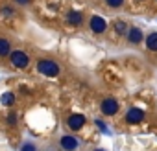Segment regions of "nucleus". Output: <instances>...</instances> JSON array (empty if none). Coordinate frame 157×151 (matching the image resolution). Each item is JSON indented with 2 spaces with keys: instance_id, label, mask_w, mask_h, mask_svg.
Instances as JSON below:
<instances>
[{
  "instance_id": "nucleus-10",
  "label": "nucleus",
  "mask_w": 157,
  "mask_h": 151,
  "mask_svg": "<svg viewBox=\"0 0 157 151\" xmlns=\"http://www.w3.org/2000/svg\"><path fill=\"white\" fill-rule=\"evenodd\" d=\"M10 53H11V44H10V41L4 39V37H0V57H6V55H10Z\"/></svg>"
},
{
  "instance_id": "nucleus-11",
  "label": "nucleus",
  "mask_w": 157,
  "mask_h": 151,
  "mask_svg": "<svg viewBox=\"0 0 157 151\" xmlns=\"http://www.w3.org/2000/svg\"><path fill=\"white\" fill-rule=\"evenodd\" d=\"M146 48L150 52H157V33H150L146 37Z\"/></svg>"
},
{
  "instance_id": "nucleus-13",
  "label": "nucleus",
  "mask_w": 157,
  "mask_h": 151,
  "mask_svg": "<svg viewBox=\"0 0 157 151\" xmlns=\"http://www.w3.org/2000/svg\"><path fill=\"white\" fill-rule=\"evenodd\" d=\"M0 100H2V103H4V105H13V101H15V96H13L11 92H4Z\"/></svg>"
},
{
  "instance_id": "nucleus-6",
  "label": "nucleus",
  "mask_w": 157,
  "mask_h": 151,
  "mask_svg": "<svg viewBox=\"0 0 157 151\" xmlns=\"http://www.w3.org/2000/svg\"><path fill=\"white\" fill-rule=\"evenodd\" d=\"M78 145H80V142H78L76 136H72V134L61 136V147L65 151H74V149H78Z\"/></svg>"
},
{
  "instance_id": "nucleus-7",
  "label": "nucleus",
  "mask_w": 157,
  "mask_h": 151,
  "mask_svg": "<svg viewBox=\"0 0 157 151\" xmlns=\"http://www.w3.org/2000/svg\"><path fill=\"white\" fill-rule=\"evenodd\" d=\"M105 28H107V24H105V20H104L102 17L94 15V17L91 19V30H93L94 33H104Z\"/></svg>"
},
{
  "instance_id": "nucleus-4",
  "label": "nucleus",
  "mask_w": 157,
  "mask_h": 151,
  "mask_svg": "<svg viewBox=\"0 0 157 151\" xmlns=\"http://www.w3.org/2000/svg\"><path fill=\"white\" fill-rule=\"evenodd\" d=\"M142 118H144V111L139 109V107H131L128 111V114H126L128 123H139V122H142Z\"/></svg>"
},
{
  "instance_id": "nucleus-2",
  "label": "nucleus",
  "mask_w": 157,
  "mask_h": 151,
  "mask_svg": "<svg viewBox=\"0 0 157 151\" xmlns=\"http://www.w3.org/2000/svg\"><path fill=\"white\" fill-rule=\"evenodd\" d=\"M10 59H11V64L15 68H28V64H30V57L22 50H13L10 53Z\"/></svg>"
},
{
  "instance_id": "nucleus-14",
  "label": "nucleus",
  "mask_w": 157,
  "mask_h": 151,
  "mask_svg": "<svg viewBox=\"0 0 157 151\" xmlns=\"http://www.w3.org/2000/svg\"><path fill=\"white\" fill-rule=\"evenodd\" d=\"M105 4H107L109 8H113V9H118V8H122L124 0H105Z\"/></svg>"
},
{
  "instance_id": "nucleus-16",
  "label": "nucleus",
  "mask_w": 157,
  "mask_h": 151,
  "mask_svg": "<svg viewBox=\"0 0 157 151\" xmlns=\"http://www.w3.org/2000/svg\"><path fill=\"white\" fill-rule=\"evenodd\" d=\"M8 123H10V125H17V116H15V112H11V114L8 116Z\"/></svg>"
},
{
  "instance_id": "nucleus-9",
  "label": "nucleus",
  "mask_w": 157,
  "mask_h": 151,
  "mask_svg": "<svg viewBox=\"0 0 157 151\" xmlns=\"http://www.w3.org/2000/svg\"><path fill=\"white\" fill-rule=\"evenodd\" d=\"M82 20H83V13H80V11H68V15H67V22L68 24L78 26V24H82Z\"/></svg>"
},
{
  "instance_id": "nucleus-18",
  "label": "nucleus",
  "mask_w": 157,
  "mask_h": 151,
  "mask_svg": "<svg viewBox=\"0 0 157 151\" xmlns=\"http://www.w3.org/2000/svg\"><path fill=\"white\" fill-rule=\"evenodd\" d=\"M15 2H17L19 6H26V4H30V0H15Z\"/></svg>"
},
{
  "instance_id": "nucleus-19",
  "label": "nucleus",
  "mask_w": 157,
  "mask_h": 151,
  "mask_svg": "<svg viewBox=\"0 0 157 151\" xmlns=\"http://www.w3.org/2000/svg\"><path fill=\"white\" fill-rule=\"evenodd\" d=\"M96 151H105V149H96Z\"/></svg>"
},
{
  "instance_id": "nucleus-5",
  "label": "nucleus",
  "mask_w": 157,
  "mask_h": 151,
  "mask_svg": "<svg viewBox=\"0 0 157 151\" xmlns=\"http://www.w3.org/2000/svg\"><path fill=\"white\" fill-rule=\"evenodd\" d=\"M83 123H85V116H83V114H70V116L67 118V125H68L70 129H74V131L82 129Z\"/></svg>"
},
{
  "instance_id": "nucleus-8",
  "label": "nucleus",
  "mask_w": 157,
  "mask_h": 151,
  "mask_svg": "<svg viewBox=\"0 0 157 151\" xmlns=\"http://www.w3.org/2000/svg\"><path fill=\"white\" fill-rule=\"evenodd\" d=\"M126 35H128V41H129L131 44H139V42H142V31H140L139 28H129Z\"/></svg>"
},
{
  "instance_id": "nucleus-3",
  "label": "nucleus",
  "mask_w": 157,
  "mask_h": 151,
  "mask_svg": "<svg viewBox=\"0 0 157 151\" xmlns=\"http://www.w3.org/2000/svg\"><path fill=\"white\" fill-rule=\"evenodd\" d=\"M100 111H102V114H105V116H113V114L118 112V101L113 100V98H105V100L100 103Z\"/></svg>"
},
{
  "instance_id": "nucleus-1",
  "label": "nucleus",
  "mask_w": 157,
  "mask_h": 151,
  "mask_svg": "<svg viewBox=\"0 0 157 151\" xmlns=\"http://www.w3.org/2000/svg\"><path fill=\"white\" fill-rule=\"evenodd\" d=\"M37 72H41L43 76H48V78H54V76L59 74V64L52 59H39L37 61Z\"/></svg>"
},
{
  "instance_id": "nucleus-17",
  "label": "nucleus",
  "mask_w": 157,
  "mask_h": 151,
  "mask_svg": "<svg viewBox=\"0 0 157 151\" xmlns=\"http://www.w3.org/2000/svg\"><path fill=\"white\" fill-rule=\"evenodd\" d=\"M2 13H4V15H13V9L8 8V6H4V8H2Z\"/></svg>"
},
{
  "instance_id": "nucleus-12",
  "label": "nucleus",
  "mask_w": 157,
  "mask_h": 151,
  "mask_svg": "<svg viewBox=\"0 0 157 151\" xmlns=\"http://www.w3.org/2000/svg\"><path fill=\"white\" fill-rule=\"evenodd\" d=\"M115 31H117L118 35H126V33H128V24H126V22H122V20L115 22Z\"/></svg>"
},
{
  "instance_id": "nucleus-15",
  "label": "nucleus",
  "mask_w": 157,
  "mask_h": 151,
  "mask_svg": "<svg viewBox=\"0 0 157 151\" xmlns=\"http://www.w3.org/2000/svg\"><path fill=\"white\" fill-rule=\"evenodd\" d=\"M21 151H37V149H35V145H33L32 142H26V144L21 147Z\"/></svg>"
}]
</instances>
